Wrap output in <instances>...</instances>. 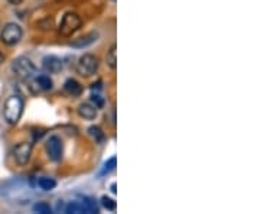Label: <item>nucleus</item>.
<instances>
[{"mask_svg":"<svg viewBox=\"0 0 260 214\" xmlns=\"http://www.w3.org/2000/svg\"><path fill=\"white\" fill-rule=\"evenodd\" d=\"M23 107H25V101L20 96L13 94L10 97H7V100L4 101L3 106V117L9 125H16L23 113Z\"/></svg>","mask_w":260,"mask_h":214,"instance_id":"f257e3e1","label":"nucleus"},{"mask_svg":"<svg viewBox=\"0 0 260 214\" xmlns=\"http://www.w3.org/2000/svg\"><path fill=\"white\" fill-rule=\"evenodd\" d=\"M12 70H13V73H15V76H16L18 78L25 80V81L34 78L35 74H37V67H35V64H34L29 58H26V57H19V58H16V59L12 62Z\"/></svg>","mask_w":260,"mask_h":214,"instance_id":"f03ea898","label":"nucleus"},{"mask_svg":"<svg viewBox=\"0 0 260 214\" xmlns=\"http://www.w3.org/2000/svg\"><path fill=\"white\" fill-rule=\"evenodd\" d=\"M81 18L80 15L74 13V12H68L64 15L61 23H59V34L62 37H71L75 31H78L81 28Z\"/></svg>","mask_w":260,"mask_h":214,"instance_id":"7ed1b4c3","label":"nucleus"},{"mask_svg":"<svg viewBox=\"0 0 260 214\" xmlns=\"http://www.w3.org/2000/svg\"><path fill=\"white\" fill-rule=\"evenodd\" d=\"M23 37V31L22 28L18 25V23H6L1 29V34H0V41L4 43V45H9V46H13L16 43L20 42Z\"/></svg>","mask_w":260,"mask_h":214,"instance_id":"20e7f679","label":"nucleus"},{"mask_svg":"<svg viewBox=\"0 0 260 214\" xmlns=\"http://www.w3.org/2000/svg\"><path fill=\"white\" fill-rule=\"evenodd\" d=\"M97 70H98V58L91 54H84L77 62V73L81 77H91L93 74H95Z\"/></svg>","mask_w":260,"mask_h":214,"instance_id":"39448f33","label":"nucleus"},{"mask_svg":"<svg viewBox=\"0 0 260 214\" xmlns=\"http://www.w3.org/2000/svg\"><path fill=\"white\" fill-rule=\"evenodd\" d=\"M45 149L48 154V158L52 162H58L62 159V152H64V146H62V140L58 136H51L46 143H45Z\"/></svg>","mask_w":260,"mask_h":214,"instance_id":"423d86ee","label":"nucleus"},{"mask_svg":"<svg viewBox=\"0 0 260 214\" xmlns=\"http://www.w3.org/2000/svg\"><path fill=\"white\" fill-rule=\"evenodd\" d=\"M34 145L31 142H20L13 149V158L18 162V165H26L31 159Z\"/></svg>","mask_w":260,"mask_h":214,"instance_id":"0eeeda50","label":"nucleus"},{"mask_svg":"<svg viewBox=\"0 0 260 214\" xmlns=\"http://www.w3.org/2000/svg\"><path fill=\"white\" fill-rule=\"evenodd\" d=\"M43 70L49 74H58L62 70V61L55 55H48L42 61Z\"/></svg>","mask_w":260,"mask_h":214,"instance_id":"6e6552de","label":"nucleus"},{"mask_svg":"<svg viewBox=\"0 0 260 214\" xmlns=\"http://www.w3.org/2000/svg\"><path fill=\"white\" fill-rule=\"evenodd\" d=\"M97 107L93 103H83L78 107V115L80 117L86 119V120H94L97 117Z\"/></svg>","mask_w":260,"mask_h":214,"instance_id":"1a4fd4ad","label":"nucleus"},{"mask_svg":"<svg viewBox=\"0 0 260 214\" xmlns=\"http://www.w3.org/2000/svg\"><path fill=\"white\" fill-rule=\"evenodd\" d=\"M64 91H65L68 96H71V97H78V96H81V93H83V87H81V84H80L77 80L68 78V80L64 83Z\"/></svg>","mask_w":260,"mask_h":214,"instance_id":"9d476101","label":"nucleus"},{"mask_svg":"<svg viewBox=\"0 0 260 214\" xmlns=\"http://www.w3.org/2000/svg\"><path fill=\"white\" fill-rule=\"evenodd\" d=\"M97 37H98L97 32L87 34L84 37H81V38L73 41V42H71V46H74V48H86V46L91 45L93 42H95V41H97Z\"/></svg>","mask_w":260,"mask_h":214,"instance_id":"9b49d317","label":"nucleus"},{"mask_svg":"<svg viewBox=\"0 0 260 214\" xmlns=\"http://www.w3.org/2000/svg\"><path fill=\"white\" fill-rule=\"evenodd\" d=\"M106 62H107V65H109L111 70H116V68H117V46H116V43H113V45L110 46V49L107 51Z\"/></svg>","mask_w":260,"mask_h":214,"instance_id":"f8f14e48","label":"nucleus"},{"mask_svg":"<svg viewBox=\"0 0 260 214\" xmlns=\"http://www.w3.org/2000/svg\"><path fill=\"white\" fill-rule=\"evenodd\" d=\"M38 185L42 188L43 191H52L56 187V181L54 178H49V176H42V178L38 179Z\"/></svg>","mask_w":260,"mask_h":214,"instance_id":"ddd939ff","label":"nucleus"},{"mask_svg":"<svg viewBox=\"0 0 260 214\" xmlns=\"http://www.w3.org/2000/svg\"><path fill=\"white\" fill-rule=\"evenodd\" d=\"M81 204H83V207H84V212H86V213H98L97 203H95L91 197H83Z\"/></svg>","mask_w":260,"mask_h":214,"instance_id":"4468645a","label":"nucleus"},{"mask_svg":"<svg viewBox=\"0 0 260 214\" xmlns=\"http://www.w3.org/2000/svg\"><path fill=\"white\" fill-rule=\"evenodd\" d=\"M37 84L39 86L41 90H45V91H46V90H51L52 86H54V83H52V80L49 78V76H45V74L37 77Z\"/></svg>","mask_w":260,"mask_h":214,"instance_id":"2eb2a0df","label":"nucleus"},{"mask_svg":"<svg viewBox=\"0 0 260 214\" xmlns=\"http://www.w3.org/2000/svg\"><path fill=\"white\" fill-rule=\"evenodd\" d=\"M88 133L93 136V139L97 142V143H101L104 140V133L101 132V129L97 128V126H91L88 129Z\"/></svg>","mask_w":260,"mask_h":214,"instance_id":"dca6fc26","label":"nucleus"},{"mask_svg":"<svg viewBox=\"0 0 260 214\" xmlns=\"http://www.w3.org/2000/svg\"><path fill=\"white\" fill-rule=\"evenodd\" d=\"M101 204H103V207L107 209L109 212H114V210L117 209V203H116L113 198L107 197V195H103V197H101Z\"/></svg>","mask_w":260,"mask_h":214,"instance_id":"f3484780","label":"nucleus"},{"mask_svg":"<svg viewBox=\"0 0 260 214\" xmlns=\"http://www.w3.org/2000/svg\"><path fill=\"white\" fill-rule=\"evenodd\" d=\"M34 212H37V213H41V214H51L52 213V209H51V206H49L48 203L41 201V203H38V204H35V206H34Z\"/></svg>","mask_w":260,"mask_h":214,"instance_id":"a211bd4d","label":"nucleus"},{"mask_svg":"<svg viewBox=\"0 0 260 214\" xmlns=\"http://www.w3.org/2000/svg\"><path fill=\"white\" fill-rule=\"evenodd\" d=\"M67 213H84V207H83V204L81 203H78V201H73V203H70L68 206H67V210H65Z\"/></svg>","mask_w":260,"mask_h":214,"instance_id":"6ab92c4d","label":"nucleus"},{"mask_svg":"<svg viewBox=\"0 0 260 214\" xmlns=\"http://www.w3.org/2000/svg\"><path fill=\"white\" fill-rule=\"evenodd\" d=\"M116 168V156H111L106 164H104V168H103V172L101 174H109L110 171H113Z\"/></svg>","mask_w":260,"mask_h":214,"instance_id":"aec40b11","label":"nucleus"},{"mask_svg":"<svg viewBox=\"0 0 260 214\" xmlns=\"http://www.w3.org/2000/svg\"><path fill=\"white\" fill-rule=\"evenodd\" d=\"M91 103H93L97 109H101V107L104 106V100H103V97L98 96V94H93V96H91Z\"/></svg>","mask_w":260,"mask_h":214,"instance_id":"412c9836","label":"nucleus"},{"mask_svg":"<svg viewBox=\"0 0 260 214\" xmlns=\"http://www.w3.org/2000/svg\"><path fill=\"white\" fill-rule=\"evenodd\" d=\"M10 4H13V6H18V4H22L23 3V0H7Z\"/></svg>","mask_w":260,"mask_h":214,"instance_id":"4be33fe9","label":"nucleus"},{"mask_svg":"<svg viewBox=\"0 0 260 214\" xmlns=\"http://www.w3.org/2000/svg\"><path fill=\"white\" fill-rule=\"evenodd\" d=\"M111 193H113V194L117 193V190H116V184H111Z\"/></svg>","mask_w":260,"mask_h":214,"instance_id":"5701e85b","label":"nucleus"},{"mask_svg":"<svg viewBox=\"0 0 260 214\" xmlns=\"http://www.w3.org/2000/svg\"><path fill=\"white\" fill-rule=\"evenodd\" d=\"M3 59H4V57H3V54L0 52V65H1V62H3Z\"/></svg>","mask_w":260,"mask_h":214,"instance_id":"b1692460","label":"nucleus"},{"mask_svg":"<svg viewBox=\"0 0 260 214\" xmlns=\"http://www.w3.org/2000/svg\"><path fill=\"white\" fill-rule=\"evenodd\" d=\"M113 1H116V0H113Z\"/></svg>","mask_w":260,"mask_h":214,"instance_id":"393cba45","label":"nucleus"}]
</instances>
